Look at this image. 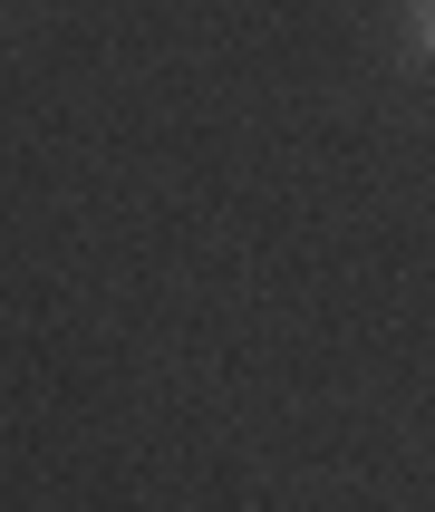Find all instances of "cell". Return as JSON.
<instances>
[{"label": "cell", "mask_w": 435, "mask_h": 512, "mask_svg": "<svg viewBox=\"0 0 435 512\" xmlns=\"http://www.w3.org/2000/svg\"><path fill=\"white\" fill-rule=\"evenodd\" d=\"M416 29H426V49H435V0H426V10H416Z\"/></svg>", "instance_id": "cell-1"}]
</instances>
